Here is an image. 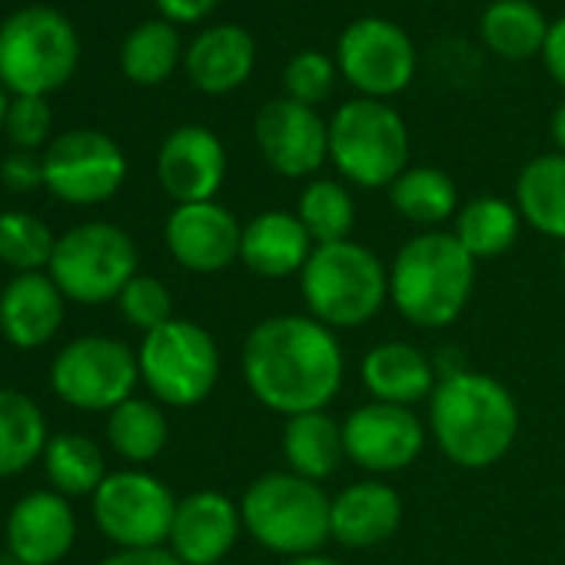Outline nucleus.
Instances as JSON below:
<instances>
[{
    "label": "nucleus",
    "instance_id": "f257e3e1",
    "mask_svg": "<svg viewBox=\"0 0 565 565\" xmlns=\"http://www.w3.org/2000/svg\"><path fill=\"white\" fill-rule=\"evenodd\" d=\"M249 396L282 416L327 409L347 383V353L340 337L310 313H276L259 320L239 353Z\"/></svg>",
    "mask_w": 565,
    "mask_h": 565
},
{
    "label": "nucleus",
    "instance_id": "f03ea898",
    "mask_svg": "<svg viewBox=\"0 0 565 565\" xmlns=\"http://www.w3.org/2000/svg\"><path fill=\"white\" fill-rule=\"evenodd\" d=\"M429 439L459 469H489L502 462L519 439V403L512 390L479 370L439 376L429 396Z\"/></svg>",
    "mask_w": 565,
    "mask_h": 565
},
{
    "label": "nucleus",
    "instance_id": "7ed1b4c3",
    "mask_svg": "<svg viewBox=\"0 0 565 565\" xmlns=\"http://www.w3.org/2000/svg\"><path fill=\"white\" fill-rule=\"evenodd\" d=\"M476 266L452 230H423L390 263V303L416 330H446L472 300Z\"/></svg>",
    "mask_w": 565,
    "mask_h": 565
},
{
    "label": "nucleus",
    "instance_id": "20e7f679",
    "mask_svg": "<svg viewBox=\"0 0 565 565\" xmlns=\"http://www.w3.org/2000/svg\"><path fill=\"white\" fill-rule=\"evenodd\" d=\"M297 279L307 313L333 333L373 323L390 303V266L356 239L317 246Z\"/></svg>",
    "mask_w": 565,
    "mask_h": 565
},
{
    "label": "nucleus",
    "instance_id": "39448f33",
    "mask_svg": "<svg viewBox=\"0 0 565 565\" xmlns=\"http://www.w3.org/2000/svg\"><path fill=\"white\" fill-rule=\"evenodd\" d=\"M330 505L333 495L320 482L273 469L256 476L239 499L243 532L282 558L313 555L330 542Z\"/></svg>",
    "mask_w": 565,
    "mask_h": 565
},
{
    "label": "nucleus",
    "instance_id": "423d86ee",
    "mask_svg": "<svg viewBox=\"0 0 565 565\" xmlns=\"http://www.w3.org/2000/svg\"><path fill=\"white\" fill-rule=\"evenodd\" d=\"M330 163L356 190H390L409 170V127L386 100L353 97L330 117Z\"/></svg>",
    "mask_w": 565,
    "mask_h": 565
},
{
    "label": "nucleus",
    "instance_id": "0eeeda50",
    "mask_svg": "<svg viewBox=\"0 0 565 565\" xmlns=\"http://www.w3.org/2000/svg\"><path fill=\"white\" fill-rule=\"evenodd\" d=\"M137 266L140 253L134 236L114 223L94 220L57 236L47 273L71 303L100 307L117 303L124 287L137 276Z\"/></svg>",
    "mask_w": 565,
    "mask_h": 565
},
{
    "label": "nucleus",
    "instance_id": "6e6552de",
    "mask_svg": "<svg viewBox=\"0 0 565 565\" xmlns=\"http://www.w3.org/2000/svg\"><path fill=\"white\" fill-rule=\"evenodd\" d=\"M77 31L61 11L24 8L0 24V84L18 97H44L77 67Z\"/></svg>",
    "mask_w": 565,
    "mask_h": 565
},
{
    "label": "nucleus",
    "instance_id": "1a4fd4ad",
    "mask_svg": "<svg viewBox=\"0 0 565 565\" xmlns=\"http://www.w3.org/2000/svg\"><path fill=\"white\" fill-rule=\"evenodd\" d=\"M137 363L140 383L160 406L170 409H190L206 403L220 383V347L213 333L180 317L143 337Z\"/></svg>",
    "mask_w": 565,
    "mask_h": 565
},
{
    "label": "nucleus",
    "instance_id": "9d476101",
    "mask_svg": "<svg viewBox=\"0 0 565 565\" xmlns=\"http://www.w3.org/2000/svg\"><path fill=\"white\" fill-rule=\"evenodd\" d=\"M140 383L137 353L114 337L71 340L51 363L57 399L81 413H110L134 396Z\"/></svg>",
    "mask_w": 565,
    "mask_h": 565
},
{
    "label": "nucleus",
    "instance_id": "9b49d317",
    "mask_svg": "<svg viewBox=\"0 0 565 565\" xmlns=\"http://www.w3.org/2000/svg\"><path fill=\"white\" fill-rule=\"evenodd\" d=\"M90 502L97 529L117 548H160L170 539L180 499L153 472L120 469L107 472Z\"/></svg>",
    "mask_w": 565,
    "mask_h": 565
},
{
    "label": "nucleus",
    "instance_id": "f8f14e48",
    "mask_svg": "<svg viewBox=\"0 0 565 565\" xmlns=\"http://www.w3.org/2000/svg\"><path fill=\"white\" fill-rule=\"evenodd\" d=\"M337 67L360 97L390 100L413 84L419 57L399 24L386 18H360L340 34Z\"/></svg>",
    "mask_w": 565,
    "mask_h": 565
},
{
    "label": "nucleus",
    "instance_id": "ddd939ff",
    "mask_svg": "<svg viewBox=\"0 0 565 565\" xmlns=\"http://www.w3.org/2000/svg\"><path fill=\"white\" fill-rule=\"evenodd\" d=\"M127 180L124 150L97 130L61 134L44 150V186L74 206H94L110 200Z\"/></svg>",
    "mask_w": 565,
    "mask_h": 565
},
{
    "label": "nucleus",
    "instance_id": "4468645a",
    "mask_svg": "<svg viewBox=\"0 0 565 565\" xmlns=\"http://www.w3.org/2000/svg\"><path fill=\"white\" fill-rule=\"evenodd\" d=\"M343 443L347 459L356 469L370 472L373 479H383L409 469L423 456L429 443V426L409 406L370 399L350 409V416L343 419Z\"/></svg>",
    "mask_w": 565,
    "mask_h": 565
},
{
    "label": "nucleus",
    "instance_id": "2eb2a0df",
    "mask_svg": "<svg viewBox=\"0 0 565 565\" xmlns=\"http://www.w3.org/2000/svg\"><path fill=\"white\" fill-rule=\"evenodd\" d=\"M253 137L266 167L287 180L317 177L330 160V120L290 97L259 107Z\"/></svg>",
    "mask_w": 565,
    "mask_h": 565
},
{
    "label": "nucleus",
    "instance_id": "dca6fc26",
    "mask_svg": "<svg viewBox=\"0 0 565 565\" xmlns=\"http://www.w3.org/2000/svg\"><path fill=\"white\" fill-rule=\"evenodd\" d=\"M163 243L183 269L196 276H213L239 263L243 223L230 206L216 200L180 203L163 223Z\"/></svg>",
    "mask_w": 565,
    "mask_h": 565
},
{
    "label": "nucleus",
    "instance_id": "f3484780",
    "mask_svg": "<svg viewBox=\"0 0 565 565\" xmlns=\"http://www.w3.org/2000/svg\"><path fill=\"white\" fill-rule=\"evenodd\" d=\"M157 177L177 206L216 200L226 180V147L200 124L177 127L157 153Z\"/></svg>",
    "mask_w": 565,
    "mask_h": 565
},
{
    "label": "nucleus",
    "instance_id": "a211bd4d",
    "mask_svg": "<svg viewBox=\"0 0 565 565\" xmlns=\"http://www.w3.org/2000/svg\"><path fill=\"white\" fill-rule=\"evenodd\" d=\"M243 535L239 502L226 492L200 489L177 502L167 548L183 565H220Z\"/></svg>",
    "mask_w": 565,
    "mask_h": 565
},
{
    "label": "nucleus",
    "instance_id": "6ab92c4d",
    "mask_svg": "<svg viewBox=\"0 0 565 565\" xmlns=\"http://www.w3.org/2000/svg\"><path fill=\"white\" fill-rule=\"evenodd\" d=\"M8 552L28 565H57L77 542V515L71 499L54 489H34L14 502L4 522Z\"/></svg>",
    "mask_w": 565,
    "mask_h": 565
},
{
    "label": "nucleus",
    "instance_id": "aec40b11",
    "mask_svg": "<svg viewBox=\"0 0 565 565\" xmlns=\"http://www.w3.org/2000/svg\"><path fill=\"white\" fill-rule=\"evenodd\" d=\"M403 525V495L383 479L350 482L333 495L330 505V539L343 548H376L390 542Z\"/></svg>",
    "mask_w": 565,
    "mask_h": 565
},
{
    "label": "nucleus",
    "instance_id": "412c9836",
    "mask_svg": "<svg viewBox=\"0 0 565 565\" xmlns=\"http://www.w3.org/2000/svg\"><path fill=\"white\" fill-rule=\"evenodd\" d=\"M67 297L51 273H14L0 290V333L18 350L47 347L64 327Z\"/></svg>",
    "mask_w": 565,
    "mask_h": 565
},
{
    "label": "nucleus",
    "instance_id": "4be33fe9",
    "mask_svg": "<svg viewBox=\"0 0 565 565\" xmlns=\"http://www.w3.org/2000/svg\"><path fill=\"white\" fill-rule=\"evenodd\" d=\"M317 243L300 223L297 210H263L243 223L239 263L259 279L300 276Z\"/></svg>",
    "mask_w": 565,
    "mask_h": 565
},
{
    "label": "nucleus",
    "instance_id": "5701e85b",
    "mask_svg": "<svg viewBox=\"0 0 565 565\" xmlns=\"http://www.w3.org/2000/svg\"><path fill=\"white\" fill-rule=\"evenodd\" d=\"M360 383L373 403H393V406L416 409V403H429V396L439 383V373H436L433 356L423 353L416 343L386 340L363 353Z\"/></svg>",
    "mask_w": 565,
    "mask_h": 565
},
{
    "label": "nucleus",
    "instance_id": "b1692460",
    "mask_svg": "<svg viewBox=\"0 0 565 565\" xmlns=\"http://www.w3.org/2000/svg\"><path fill=\"white\" fill-rule=\"evenodd\" d=\"M183 64L196 90L210 97H223L249 81L256 64V44L249 31L236 24H216L190 44Z\"/></svg>",
    "mask_w": 565,
    "mask_h": 565
},
{
    "label": "nucleus",
    "instance_id": "393cba45",
    "mask_svg": "<svg viewBox=\"0 0 565 565\" xmlns=\"http://www.w3.org/2000/svg\"><path fill=\"white\" fill-rule=\"evenodd\" d=\"M279 452H282V462H287L290 472L323 486L347 462L343 423L333 419L327 409L290 416L287 423H282Z\"/></svg>",
    "mask_w": 565,
    "mask_h": 565
},
{
    "label": "nucleus",
    "instance_id": "a878e982",
    "mask_svg": "<svg viewBox=\"0 0 565 565\" xmlns=\"http://www.w3.org/2000/svg\"><path fill=\"white\" fill-rule=\"evenodd\" d=\"M515 210L535 233L565 243V153L532 157L515 177Z\"/></svg>",
    "mask_w": 565,
    "mask_h": 565
},
{
    "label": "nucleus",
    "instance_id": "bb28decb",
    "mask_svg": "<svg viewBox=\"0 0 565 565\" xmlns=\"http://www.w3.org/2000/svg\"><path fill=\"white\" fill-rule=\"evenodd\" d=\"M51 443L47 416L28 393L0 390V479L28 472Z\"/></svg>",
    "mask_w": 565,
    "mask_h": 565
},
{
    "label": "nucleus",
    "instance_id": "cd10ccee",
    "mask_svg": "<svg viewBox=\"0 0 565 565\" xmlns=\"http://www.w3.org/2000/svg\"><path fill=\"white\" fill-rule=\"evenodd\" d=\"M452 233L476 263L499 259L519 243L522 216H519L515 203H509L505 196L486 193V196H472L469 203L459 206V213L452 220Z\"/></svg>",
    "mask_w": 565,
    "mask_h": 565
},
{
    "label": "nucleus",
    "instance_id": "c85d7f7f",
    "mask_svg": "<svg viewBox=\"0 0 565 565\" xmlns=\"http://www.w3.org/2000/svg\"><path fill=\"white\" fill-rule=\"evenodd\" d=\"M479 38L502 61H529L542 57L548 21L532 0H492L479 18Z\"/></svg>",
    "mask_w": 565,
    "mask_h": 565
},
{
    "label": "nucleus",
    "instance_id": "c756f323",
    "mask_svg": "<svg viewBox=\"0 0 565 565\" xmlns=\"http://www.w3.org/2000/svg\"><path fill=\"white\" fill-rule=\"evenodd\" d=\"M167 439L170 423L157 399L130 396L127 403L107 413V443L134 469L153 462L167 449Z\"/></svg>",
    "mask_w": 565,
    "mask_h": 565
},
{
    "label": "nucleus",
    "instance_id": "7c9ffc66",
    "mask_svg": "<svg viewBox=\"0 0 565 565\" xmlns=\"http://www.w3.org/2000/svg\"><path fill=\"white\" fill-rule=\"evenodd\" d=\"M390 203L403 220L423 230H439L443 223L456 220L459 190L456 180L439 167H409L390 186Z\"/></svg>",
    "mask_w": 565,
    "mask_h": 565
},
{
    "label": "nucleus",
    "instance_id": "2f4dec72",
    "mask_svg": "<svg viewBox=\"0 0 565 565\" xmlns=\"http://www.w3.org/2000/svg\"><path fill=\"white\" fill-rule=\"evenodd\" d=\"M44 472L54 492L77 499V495H94L100 489V482L107 479V462L90 436L57 433L44 449Z\"/></svg>",
    "mask_w": 565,
    "mask_h": 565
},
{
    "label": "nucleus",
    "instance_id": "473e14b6",
    "mask_svg": "<svg viewBox=\"0 0 565 565\" xmlns=\"http://www.w3.org/2000/svg\"><path fill=\"white\" fill-rule=\"evenodd\" d=\"M297 216L317 246L353 239L356 200L350 193V183L333 177H313L297 200Z\"/></svg>",
    "mask_w": 565,
    "mask_h": 565
},
{
    "label": "nucleus",
    "instance_id": "72a5a7b5",
    "mask_svg": "<svg viewBox=\"0 0 565 565\" xmlns=\"http://www.w3.org/2000/svg\"><path fill=\"white\" fill-rule=\"evenodd\" d=\"M180 54H183V41L177 28L170 21H147L124 41L120 67L134 84L153 87L177 71Z\"/></svg>",
    "mask_w": 565,
    "mask_h": 565
},
{
    "label": "nucleus",
    "instance_id": "f704fd0d",
    "mask_svg": "<svg viewBox=\"0 0 565 565\" xmlns=\"http://www.w3.org/2000/svg\"><path fill=\"white\" fill-rule=\"evenodd\" d=\"M57 236L28 210L0 213V263L18 273H44L51 266Z\"/></svg>",
    "mask_w": 565,
    "mask_h": 565
},
{
    "label": "nucleus",
    "instance_id": "c9c22d12",
    "mask_svg": "<svg viewBox=\"0 0 565 565\" xmlns=\"http://www.w3.org/2000/svg\"><path fill=\"white\" fill-rule=\"evenodd\" d=\"M340 67L333 57H327L323 51H303L297 57H290L287 71H282V97H290L303 107H320L333 97Z\"/></svg>",
    "mask_w": 565,
    "mask_h": 565
},
{
    "label": "nucleus",
    "instance_id": "e433bc0d",
    "mask_svg": "<svg viewBox=\"0 0 565 565\" xmlns=\"http://www.w3.org/2000/svg\"><path fill=\"white\" fill-rule=\"evenodd\" d=\"M117 307H120V317L143 337L173 320V297L167 290V282L147 273H137L127 282L124 294L117 297Z\"/></svg>",
    "mask_w": 565,
    "mask_h": 565
},
{
    "label": "nucleus",
    "instance_id": "4c0bfd02",
    "mask_svg": "<svg viewBox=\"0 0 565 565\" xmlns=\"http://www.w3.org/2000/svg\"><path fill=\"white\" fill-rule=\"evenodd\" d=\"M4 130H8V137H11V143L18 150L44 147L47 134H51V107H47V100L44 97H14Z\"/></svg>",
    "mask_w": 565,
    "mask_h": 565
},
{
    "label": "nucleus",
    "instance_id": "58836bf2",
    "mask_svg": "<svg viewBox=\"0 0 565 565\" xmlns=\"http://www.w3.org/2000/svg\"><path fill=\"white\" fill-rule=\"evenodd\" d=\"M0 177H4V186L14 193H31L38 186H44V157H38L34 150H14L0 163Z\"/></svg>",
    "mask_w": 565,
    "mask_h": 565
},
{
    "label": "nucleus",
    "instance_id": "ea45409f",
    "mask_svg": "<svg viewBox=\"0 0 565 565\" xmlns=\"http://www.w3.org/2000/svg\"><path fill=\"white\" fill-rule=\"evenodd\" d=\"M153 4L170 24H200L216 11L220 0H153Z\"/></svg>",
    "mask_w": 565,
    "mask_h": 565
},
{
    "label": "nucleus",
    "instance_id": "a19ab883",
    "mask_svg": "<svg viewBox=\"0 0 565 565\" xmlns=\"http://www.w3.org/2000/svg\"><path fill=\"white\" fill-rule=\"evenodd\" d=\"M542 64H545L548 77L565 90V18L548 24V38H545V47H542Z\"/></svg>",
    "mask_w": 565,
    "mask_h": 565
},
{
    "label": "nucleus",
    "instance_id": "79ce46f5",
    "mask_svg": "<svg viewBox=\"0 0 565 565\" xmlns=\"http://www.w3.org/2000/svg\"><path fill=\"white\" fill-rule=\"evenodd\" d=\"M100 565H183L167 545L160 548H117Z\"/></svg>",
    "mask_w": 565,
    "mask_h": 565
},
{
    "label": "nucleus",
    "instance_id": "37998d69",
    "mask_svg": "<svg viewBox=\"0 0 565 565\" xmlns=\"http://www.w3.org/2000/svg\"><path fill=\"white\" fill-rule=\"evenodd\" d=\"M552 143H555L558 153H565V100L552 114Z\"/></svg>",
    "mask_w": 565,
    "mask_h": 565
},
{
    "label": "nucleus",
    "instance_id": "c03bdc74",
    "mask_svg": "<svg viewBox=\"0 0 565 565\" xmlns=\"http://www.w3.org/2000/svg\"><path fill=\"white\" fill-rule=\"evenodd\" d=\"M282 565H343V562H340V558H333V555L313 552V555H297V558H287Z\"/></svg>",
    "mask_w": 565,
    "mask_h": 565
},
{
    "label": "nucleus",
    "instance_id": "a18cd8bd",
    "mask_svg": "<svg viewBox=\"0 0 565 565\" xmlns=\"http://www.w3.org/2000/svg\"><path fill=\"white\" fill-rule=\"evenodd\" d=\"M8 110H11V100H8L4 87H0V130H4V124H8Z\"/></svg>",
    "mask_w": 565,
    "mask_h": 565
},
{
    "label": "nucleus",
    "instance_id": "49530a36",
    "mask_svg": "<svg viewBox=\"0 0 565 565\" xmlns=\"http://www.w3.org/2000/svg\"><path fill=\"white\" fill-rule=\"evenodd\" d=\"M0 565H28V562H21L18 555H11V552H8V555H0Z\"/></svg>",
    "mask_w": 565,
    "mask_h": 565
},
{
    "label": "nucleus",
    "instance_id": "de8ad7c7",
    "mask_svg": "<svg viewBox=\"0 0 565 565\" xmlns=\"http://www.w3.org/2000/svg\"><path fill=\"white\" fill-rule=\"evenodd\" d=\"M562 273H565V243H562Z\"/></svg>",
    "mask_w": 565,
    "mask_h": 565
}]
</instances>
